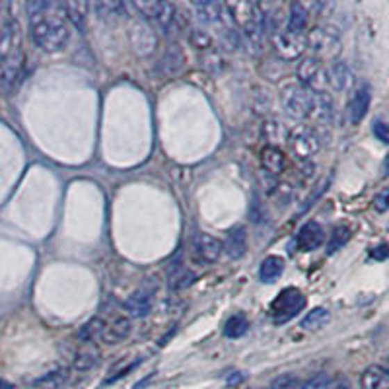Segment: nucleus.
I'll return each instance as SVG.
<instances>
[{"label": "nucleus", "mask_w": 389, "mask_h": 389, "mask_svg": "<svg viewBox=\"0 0 389 389\" xmlns=\"http://www.w3.org/2000/svg\"><path fill=\"white\" fill-rule=\"evenodd\" d=\"M175 51H177V47H175V45L172 49H167V53H165L164 60H162V63H164V67L167 68V72H169V74H175V72H177V70L181 68V65H183V58H181V60H175V58H174Z\"/></svg>", "instance_id": "obj_36"}, {"label": "nucleus", "mask_w": 389, "mask_h": 389, "mask_svg": "<svg viewBox=\"0 0 389 389\" xmlns=\"http://www.w3.org/2000/svg\"><path fill=\"white\" fill-rule=\"evenodd\" d=\"M362 389H389V372L381 364H372L362 374Z\"/></svg>", "instance_id": "obj_18"}, {"label": "nucleus", "mask_w": 389, "mask_h": 389, "mask_svg": "<svg viewBox=\"0 0 389 389\" xmlns=\"http://www.w3.org/2000/svg\"><path fill=\"white\" fill-rule=\"evenodd\" d=\"M0 389H12V383H10V381H6V379L0 378Z\"/></svg>", "instance_id": "obj_43"}, {"label": "nucleus", "mask_w": 389, "mask_h": 389, "mask_svg": "<svg viewBox=\"0 0 389 389\" xmlns=\"http://www.w3.org/2000/svg\"><path fill=\"white\" fill-rule=\"evenodd\" d=\"M306 306V298L296 288H284L271 304V315L276 323H286L296 317Z\"/></svg>", "instance_id": "obj_8"}, {"label": "nucleus", "mask_w": 389, "mask_h": 389, "mask_svg": "<svg viewBox=\"0 0 389 389\" xmlns=\"http://www.w3.org/2000/svg\"><path fill=\"white\" fill-rule=\"evenodd\" d=\"M129 38H131V43H133V47H135L136 53L142 55V57L152 55V53L156 51V45H158L154 29L150 28L144 19H138V22H135V24L131 26Z\"/></svg>", "instance_id": "obj_10"}, {"label": "nucleus", "mask_w": 389, "mask_h": 389, "mask_svg": "<svg viewBox=\"0 0 389 389\" xmlns=\"http://www.w3.org/2000/svg\"><path fill=\"white\" fill-rule=\"evenodd\" d=\"M220 29H222L220 31V43H222L224 47L228 49V51H240V47H242V35L233 28H230V26H222Z\"/></svg>", "instance_id": "obj_32"}, {"label": "nucleus", "mask_w": 389, "mask_h": 389, "mask_svg": "<svg viewBox=\"0 0 389 389\" xmlns=\"http://www.w3.org/2000/svg\"><path fill=\"white\" fill-rule=\"evenodd\" d=\"M224 251L228 253L232 259H240L243 257V253L247 249V233H245V228H233L228 232V238L226 242L222 243Z\"/></svg>", "instance_id": "obj_19"}, {"label": "nucleus", "mask_w": 389, "mask_h": 389, "mask_svg": "<svg viewBox=\"0 0 389 389\" xmlns=\"http://www.w3.org/2000/svg\"><path fill=\"white\" fill-rule=\"evenodd\" d=\"M370 99H372V92H370L368 84H362L352 92L349 99V119L352 125H358L364 115L368 113Z\"/></svg>", "instance_id": "obj_13"}, {"label": "nucleus", "mask_w": 389, "mask_h": 389, "mask_svg": "<svg viewBox=\"0 0 389 389\" xmlns=\"http://www.w3.org/2000/svg\"><path fill=\"white\" fill-rule=\"evenodd\" d=\"M327 389H350V383L345 378L329 379V386H327Z\"/></svg>", "instance_id": "obj_41"}, {"label": "nucleus", "mask_w": 389, "mask_h": 389, "mask_svg": "<svg viewBox=\"0 0 389 389\" xmlns=\"http://www.w3.org/2000/svg\"><path fill=\"white\" fill-rule=\"evenodd\" d=\"M372 133H374V136L378 138V140H381L383 144L389 140V135H388V125L381 121V119H378L376 123H374V126H372Z\"/></svg>", "instance_id": "obj_39"}, {"label": "nucleus", "mask_w": 389, "mask_h": 389, "mask_svg": "<svg viewBox=\"0 0 389 389\" xmlns=\"http://www.w3.org/2000/svg\"><path fill=\"white\" fill-rule=\"evenodd\" d=\"M327 80H329V84L335 90L349 92L352 84H354V74H352V70H350V67L345 60H335L329 67V70H327Z\"/></svg>", "instance_id": "obj_14"}, {"label": "nucleus", "mask_w": 389, "mask_h": 389, "mask_svg": "<svg viewBox=\"0 0 389 389\" xmlns=\"http://www.w3.org/2000/svg\"><path fill=\"white\" fill-rule=\"evenodd\" d=\"M323 240H325V232H323L321 224L308 222L306 226H301L296 243H298L301 251H313L323 243Z\"/></svg>", "instance_id": "obj_15"}, {"label": "nucleus", "mask_w": 389, "mask_h": 389, "mask_svg": "<svg viewBox=\"0 0 389 389\" xmlns=\"http://www.w3.org/2000/svg\"><path fill=\"white\" fill-rule=\"evenodd\" d=\"M193 272L187 271V269H179V271L172 274V279H169V288H174V290L187 288V286L193 282Z\"/></svg>", "instance_id": "obj_33"}, {"label": "nucleus", "mask_w": 389, "mask_h": 389, "mask_svg": "<svg viewBox=\"0 0 389 389\" xmlns=\"http://www.w3.org/2000/svg\"><path fill=\"white\" fill-rule=\"evenodd\" d=\"M300 379L296 378L294 374H282L279 378H274L271 381L269 389H298L300 388Z\"/></svg>", "instance_id": "obj_34"}, {"label": "nucleus", "mask_w": 389, "mask_h": 389, "mask_svg": "<svg viewBox=\"0 0 389 389\" xmlns=\"http://www.w3.org/2000/svg\"><path fill=\"white\" fill-rule=\"evenodd\" d=\"M298 78L300 86H304L311 94H323L327 92L329 80H327V68L321 65L320 58L308 57L304 58L298 67Z\"/></svg>", "instance_id": "obj_7"}, {"label": "nucleus", "mask_w": 389, "mask_h": 389, "mask_svg": "<svg viewBox=\"0 0 389 389\" xmlns=\"http://www.w3.org/2000/svg\"><path fill=\"white\" fill-rule=\"evenodd\" d=\"M281 106L284 113L294 119V121H304L311 115V106H313V94L306 88L300 86L298 82H290L281 88Z\"/></svg>", "instance_id": "obj_3"}, {"label": "nucleus", "mask_w": 389, "mask_h": 389, "mask_svg": "<svg viewBox=\"0 0 389 389\" xmlns=\"http://www.w3.org/2000/svg\"><path fill=\"white\" fill-rule=\"evenodd\" d=\"M133 331V323H131V317H125V315H117L111 321H106V327L101 331V337L99 340L104 345H119L131 335Z\"/></svg>", "instance_id": "obj_12"}, {"label": "nucleus", "mask_w": 389, "mask_h": 389, "mask_svg": "<svg viewBox=\"0 0 389 389\" xmlns=\"http://www.w3.org/2000/svg\"><path fill=\"white\" fill-rule=\"evenodd\" d=\"M133 8L144 19H152L164 33L172 31L177 19V8L172 2H133Z\"/></svg>", "instance_id": "obj_6"}, {"label": "nucleus", "mask_w": 389, "mask_h": 389, "mask_svg": "<svg viewBox=\"0 0 389 389\" xmlns=\"http://www.w3.org/2000/svg\"><path fill=\"white\" fill-rule=\"evenodd\" d=\"M261 164L263 169H265L267 174L279 175L282 174L284 167H286V156L282 154L276 146H267L261 152Z\"/></svg>", "instance_id": "obj_21"}, {"label": "nucleus", "mask_w": 389, "mask_h": 389, "mask_svg": "<svg viewBox=\"0 0 389 389\" xmlns=\"http://www.w3.org/2000/svg\"><path fill=\"white\" fill-rule=\"evenodd\" d=\"M327 321H329V310H325V308H315V310H311L310 313L301 320L300 327L308 331L320 329Z\"/></svg>", "instance_id": "obj_27"}, {"label": "nucleus", "mask_w": 389, "mask_h": 389, "mask_svg": "<svg viewBox=\"0 0 389 389\" xmlns=\"http://www.w3.org/2000/svg\"><path fill=\"white\" fill-rule=\"evenodd\" d=\"M123 306L131 317H146L152 310V292L144 290V288L133 292Z\"/></svg>", "instance_id": "obj_16"}, {"label": "nucleus", "mask_w": 389, "mask_h": 389, "mask_svg": "<svg viewBox=\"0 0 389 389\" xmlns=\"http://www.w3.org/2000/svg\"><path fill=\"white\" fill-rule=\"evenodd\" d=\"M97 18L104 19V22H117L125 16L126 6L123 2H117V0H106V2H96L94 4Z\"/></svg>", "instance_id": "obj_23"}, {"label": "nucleus", "mask_w": 389, "mask_h": 389, "mask_svg": "<svg viewBox=\"0 0 389 389\" xmlns=\"http://www.w3.org/2000/svg\"><path fill=\"white\" fill-rule=\"evenodd\" d=\"M286 142L290 146V152L294 154V158H298L300 162H308L313 156L320 152L321 142L317 133L311 129V126L300 125L296 129H292L288 133Z\"/></svg>", "instance_id": "obj_5"}, {"label": "nucleus", "mask_w": 389, "mask_h": 389, "mask_svg": "<svg viewBox=\"0 0 389 389\" xmlns=\"http://www.w3.org/2000/svg\"><path fill=\"white\" fill-rule=\"evenodd\" d=\"M189 41H191V45L197 49H208L213 45V38H210L204 29H191Z\"/></svg>", "instance_id": "obj_35"}, {"label": "nucleus", "mask_w": 389, "mask_h": 389, "mask_svg": "<svg viewBox=\"0 0 389 389\" xmlns=\"http://www.w3.org/2000/svg\"><path fill=\"white\" fill-rule=\"evenodd\" d=\"M63 8L68 14V18L72 19V24L76 28H84V22H86V10L88 4L84 2H68V4H63Z\"/></svg>", "instance_id": "obj_29"}, {"label": "nucleus", "mask_w": 389, "mask_h": 389, "mask_svg": "<svg viewBox=\"0 0 389 389\" xmlns=\"http://www.w3.org/2000/svg\"><path fill=\"white\" fill-rule=\"evenodd\" d=\"M247 329H249V321H247V317H245L243 313H238V315H233V317L228 320L226 327H224V335L230 337V339H238V337L245 335Z\"/></svg>", "instance_id": "obj_25"}, {"label": "nucleus", "mask_w": 389, "mask_h": 389, "mask_svg": "<svg viewBox=\"0 0 389 389\" xmlns=\"http://www.w3.org/2000/svg\"><path fill=\"white\" fill-rule=\"evenodd\" d=\"M65 8L63 4H51V8L39 16L31 24V38L41 51L45 53H60L67 49L70 41V28L67 19L63 18Z\"/></svg>", "instance_id": "obj_1"}, {"label": "nucleus", "mask_w": 389, "mask_h": 389, "mask_svg": "<svg viewBox=\"0 0 389 389\" xmlns=\"http://www.w3.org/2000/svg\"><path fill=\"white\" fill-rule=\"evenodd\" d=\"M104 327H106V321L101 320V317H94V320L88 321L86 325L80 329V339L86 340V342H94V340L101 337Z\"/></svg>", "instance_id": "obj_28"}, {"label": "nucleus", "mask_w": 389, "mask_h": 389, "mask_svg": "<svg viewBox=\"0 0 389 389\" xmlns=\"http://www.w3.org/2000/svg\"><path fill=\"white\" fill-rule=\"evenodd\" d=\"M388 189H383L381 193H378L374 197V208L378 210V213H386L388 210Z\"/></svg>", "instance_id": "obj_40"}, {"label": "nucleus", "mask_w": 389, "mask_h": 389, "mask_svg": "<svg viewBox=\"0 0 389 389\" xmlns=\"http://www.w3.org/2000/svg\"><path fill=\"white\" fill-rule=\"evenodd\" d=\"M191 245H193L194 255L204 263H216L224 253L222 242L206 232L194 233Z\"/></svg>", "instance_id": "obj_11"}, {"label": "nucleus", "mask_w": 389, "mask_h": 389, "mask_svg": "<svg viewBox=\"0 0 389 389\" xmlns=\"http://www.w3.org/2000/svg\"><path fill=\"white\" fill-rule=\"evenodd\" d=\"M271 41L279 57H282L284 60L298 58L306 49V38L298 35V33H290L286 28L271 29Z\"/></svg>", "instance_id": "obj_9"}, {"label": "nucleus", "mask_w": 389, "mask_h": 389, "mask_svg": "<svg viewBox=\"0 0 389 389\" xmlns=\"http://www.w3.org/2000/svg\"><path fill=\"white\" fill-rule=\"evenodd\" d=\"M191 8L194 10V16L201 19L203 24H222L224 16V6L218 2H194L191 4Z\"/></svg>", "instance_id": "obj_20"}, {"label": "nucleus", "mask_w": 389, "mask_h": 389, "mask_svg": "<svg viewBox=\"0 0 389 389\" xmlns=\"http://www.w3.org/2000/svg\"><path fill=\"white\" fill-rule=\"evenodd\" d=\"M308 16L310 12L304 8L301 4H290L288 8V19H286V29L290 33L304 35V29L308 28Z\"/></svg>", "instance_id": "obj_24"}, {"label": "nucleus", "mask_w": 389, "mask_h": 389, "mask_svg": "<svg viewBox=\"0 0 389 389\" xmlns=\"http://www.w3.org/2000/svg\"><path fill=\"white\" fill-rule=\"evenodd\" d=\"M306 43L310 45L315 58L335 57L340 49L339 29L335 28V26H329V24L315 26V28L311 29L310 38L306 39Z\"/></svg>", "instance_id": "obj_4"}, {"label": "nucleus", "mask_w": 389, "mask_h": 389, "mask_svg": "<svg viewBox=\"0 0 389 389\" xmlns=\"http://www.w3.org/2000/svg\"><path fill=\"white\" fill-rule=\"evenodd\" d=\"M284 272V259L276 257V255H269L265 261L261 263V269H259V279L267 284H272L281 279V274Z\"/></svg>", "instance_id": "obj_22"}, {"label": "nucleus", "mask_w": 389, "mask_h": 389, "mask_svg": "<svg viewBox=\"0 0 389 389\" xmlns=\"http://www.w3.org/2000/svg\"><path fill=\"white\" fill-rule=\"evenodd\" d=\"M327 386H329V378L320 374V376H315V378L308 379L306 383H300V388L298 389H327Z\"/></svg>", "instance_id": "obj_37"}, {"label": "nucleus", "mask_w": 389, "mask_h": 389, "mask_svg": "<svg viewBox=\"0 0 389 389\" xmlns=\"http://www.w3.org/2000/svg\"><path fill=\"white\" fill-rule=\"evenodd\" d=\"M288 129L284 126V123L281 121H269L267 125H265V136H267V140L272 142V144H276V142H282V140H286L288 138Z\"/></svg>", "instance_id": "obj_30"}, {"label": "nucleus", "mask_w": 389, "mask_h": 389, "mask_svg": "<svg viewBox=\"0 0 389 389\" xmlns=\"http://www.w3.org/2000/svg\"><path fill=\"white\" fill-rule=\"evenodd\" d=\"M224 10L228 12V16L232 22L240 28L243 33L245 41L251 45L255 51H259L265 43V35H267V14L263 10L261 4L255 2H230L226 4Z\"/></svg>", "instance_id": "obj_2"}, {"label": "nucleus", "mask_w": 389, "mask_h": 389, "mask_svg": "<svg viewBox=\"0 0 389 389\" xmlns=\"http://www.w3.org/2000/svg\"><path fill=\"white\" fill-rule=\"evenodd\" d=\"M386 255H388L386 245H379V247H376V249H372V251H370V257H374V259H378V261H383V259H386Z\"/></svg>", "instance_id": "obj_42"}, {"label": "nucleus", "mask_w": 389, "mask_h": 389, "mask_svg": "<svg viewBox=\"0 0 389 389\" xmlns=\"http://www.w3.org/2000/svg\"><path fill=\"white\" fill-rule=\"evenodd\" d=\"M99 362V350L94 349V347H88V349L80 350L76 354V360H74V368L78 372H86V370H92Z\"/></svg>", "instance_id": "obj_26"}, {"label": "nucleus", "mask_w": 389, "mask_h": 389, "mask_svg": "<svg viewBox=\"0 0 389 389\" xmlns=\"http://www.w3.org/2000/svg\"><path fill=\"white\" fill-rule=\"evenodd\" d=\"M335 115V101L331 97L329 92L323 94H313V106H311V115L315 121H320L323 125H329Z\"/></svg>", "instance_id": "obj_17"}, {"label": "nucleus", "mask_w": 389, "mask_h": 389, "mask_svg": "<svg viewBox=\"0 0 389 389\" xmlns=\"http://www.w3.org/2000/svg\"><path fill=\"white\" fill-rule=\"evenodd\" d=\"M349 238H350L349 228H347V226H337V228L333 230V233L329 235V242H327V253L339 251L340 247L349 242Z\"/></svg>", "instance_id": "obj_31"}, {"label": "nucleus", "mask_w": 389, "mask_h": 389, "mask_svg": "<svg viewBox=\"0 0 389 389\" xmlns=\"http://www.w3.org/2000/svg\"><path fill=\"white\" fill-rule=\"evenodd\" d=\"M63 381H65V372H53V374H49L45 379H41L39 383H41V386H45L47 389H55V388H58Z\"/></svg>", "instance_id": "obj_38"}]
</instances>
